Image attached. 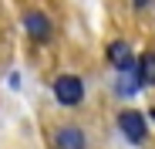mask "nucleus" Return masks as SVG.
<instances>
[{
  "label": "nucleus",
  "mask_w": 155,
  "mask_h": 149,
  "mask_svg": "<svg viewBox=\"0 0 155 149\" xmlns=\"http://www.w3.org/2000/svg\"><path fill=\"white\" fill-rule=\"evenodd\" d=\"M54 98L61 105H81V98H84V81L78 78V74H58L54 78Z\"/></svg>",
  "instance_id": "obj_1"
},
{
  "label": "nucleus",
  "mask_w": 155,
  "mask_h": 149,
  "mask_svg": "<svg viewBox=\"0 0 155 149\" xmlns=\"http://www.w3.org/2000/svg\"><path fill=\"white\" fill-rule=\"evenodd\" d=\"M118 129H121V136H125L128 142H135V146H142V142L148 139L145 115H142V112H135V109H128V112H121V115H118Z\"/></svg>",
  "instance_id": "obj_2"
},
{
  "label": "nucleus",
  "mask_w": 155,
  "mask_h": 149,
  "mask_svg": "<svg viewBox=\"0 0 155 149\" xmlns=\"http://www.w3.org/2000/svg\"><path fill=\"white\" fill-rule=\"evenodd\" d=\"M24 31H27V37H34V41H51V20H47V14H41V10H27L24 14Z\"/></svg>",
  "instance_id": "obj_3"
},
{
  "label": "nucleus",
  "mask_w": 155,
  "mask_h": 149,
  "mask_svg": "<svg viewBox=\"0 0 155 149\" xmlns=\"http://www.w3.org/2000/svg\"><path fill=\"white\" fill-rule=\"evenodd\" d=\"M51 142H54V149H88L84 132L78 126H58L54 136H51Z\"/></svg>",
  "instance_id": "obj_4"
},
{
  "label": "nucleus",
  "mask_w": 155,
  "mask_h": 149,
  "mask_svg": "<svg viewBox=\"0 0 155 149\" xmlns=\"http://www.w3.org/2000/svg\"><path fill=\"white\" fill-rule=\"evenodd\" d=\"M138 88H142V74H138V64H132V68H121V71H118V88H115V92L128 98V95H135Z\"/></svg>",
  "instance_id": "obj_5"
},
{
  "label": "nucleus",
  "mask_w": 155,
  "mask_h": 149,
  "mask_svg": "<svg viewBox=\"0 0 155 149\" xmlns=\"http://www.w3.org/2000/svg\"><path fill=\"white\" fill-rule=\"evenodd\" d=\"M108 61H111L118 71L135 64V54H132V47H128V41H111V44H108Z\"/></svg>",
  "instance_id": "obj_6"
},
{
  "label": "nucleus",
  "mask_w": 155,
  "mask_h": 149,
  "mask_svg": "<svg viewBox=\"0 0 155 149\" xmlns=\"http://www.w3.org/2000/svg\"><path fill=\"white\" fill-rule=\"evenodd\" d=\"M138 74H142V85L145 88L155 85V54H142L138 58Z\"/></svg>",
  "instance_id": "obj_7"
},
{
  "label": "nucleus",
  "mask_w": 155,
  "mask_h": 149,
  "mask_svg": "<svg viewBox=\"0 0 155 149\" xmlns=\"http://www.w3.org/2000/svg\"><path fill=\"white\" fill-rule=\"evenodd\" d=\"M132 4H135V7H138V10H145V7H148V4H152V0H132Z\"/></svg>",
  "instance_id": "obj_8"
},
{
  "label": "nucleus",
  "mask_w": 155,
  "mask_h": 149,
  "mask_svg": "<svg viewBox=\"0 0 155 149\" xmlns=\"http://www.w3.org/2000/svg\"><path fill=\"white\" fill-rule=\"evenodd\" d=\"M148 115H152V122H155V109H148Z\"/></svg>",
  "instance_id": "obj_9"
}]
</instances>
